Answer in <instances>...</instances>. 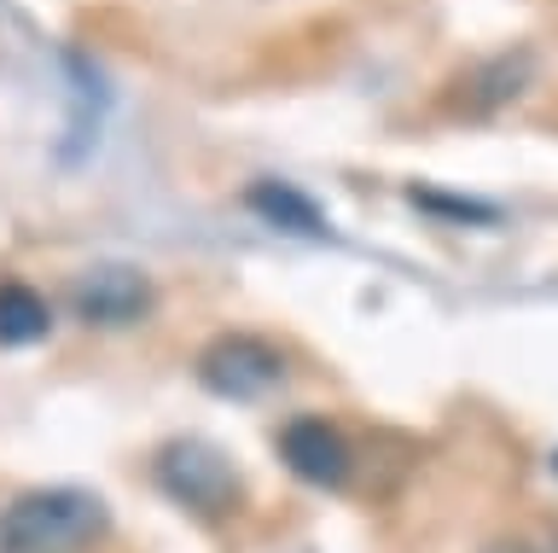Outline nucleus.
<instances>
[{
    "label": "nucleus",
    "instance_id": "obj_1",
    "mask_svg": "<svg viewBox=\"0 0 558 553\" xmlns=\"http://www.w3.org/2000/svg\"><path fill=\"white\" fill-rule=\"evenodd\" d=\"M105 501L87 490H29L0 513V553H87L105 536Z\"/></svg>",
    "mask_w": 558,
    "mask_h": 553
},
{
    "label": "nucleus",
    "instance_id": "obj_2",
    "mask_svg": "<svg viewBox=\"0 0 558 553\" xmlns=\"http://www.w3.org/2000/svg\"><path fill=\"white\" fill-rule=\"evenodd\" d=\"M151 472H157V490H163L174 507H186V513L221 518V513L239 501V472H233V460H227L221 448L198 443V437L157 448V466H151Z\"/></svg>",
    "mask_w": 558,
    "mask_h": 553
},
{
    "label": "nucleus",
    "instance_id": "obj_3",
    "mask_svg": "<svg viewBox=\"0 0 558 553\" xmlns=\"http://www.w3.org/2000/svg\"><path fill=\"white\" fill-rule=\"evenodd\" d=\"M279 378H286V356L256 333H221V338H209L204 356H198V385L227 396V402L268 396Z\"/></svg>",
    "mask_w": 558,
    "mask_h": 553
},
{
    "label": "nucleus",
    "instance_id": "obj_4",
    "mask_svg": "<svg viewBox=\"0 0 558 553\" xmlns=\"http://www.w3.org/2000/svg\"><path fill=\"white\" fill-rule=\"evenodd\" d=\"M70 309L87 326H134L151 315V274L134 263H94L70 280Z\"/></svg>",
    "mask_w": 558,
    "mask_h": 553
},
{
    "label": "nucleus",
    "instance_id": "obj_5",
    "mask_svg": "<svg viewBox=\"0 0 558 553\" xmlns=\"http://www.w3.org/2000/svg\"><path fill=\"white\" fill-rule=\"evenodd\" d=\"M279 460L303 483H314V490H343L349 472H355V455H349L343 431L331 420H314V413H303V420H291L279 431Z\"/></svg>",
    "mask_w": 558,
    "mask_h": 553
},
{
    "label": "nucleus",
    "instance_id": "obj_6",
    "mask_svg": "<svg viewBox=\"0 0 558 553\" xmlns=\"http://www.w3.org/2000/svg\"><path fill=\"white\" fill-rule=\"evenodd\" d=\"M244 204L268 221V228L279 233H296V239H326L331 221L320 216V204H314L308 193H296L291 181H251V193H244Z\"/></svg>",
    "mask_w": 558,
    "mask_h": 553
},
{
    "label": "nucleus",
    "instance_id": "obj_7",
    "mask_svg": "<svg viewBox=\"0 0 558 553\" xmlns=\"http://www.w3.org/2000/svg\"><path fill=\"white\" fill-rule=\"evenodd\" d=\"M52 333V309L35 286L0 280V344H35Z\"/></svg>",
    "mask_w": 558,
    "mask_h": 553
},
{
    "label": "nucleus",
    "instance_id": "obj_8",
    "mask_svg": "<svg viewBox=\"0 0 558 553\" xmlns=\"http://www.w3.org/2000/svg\"><path fill=\"white\" fill-rule=\"evenodd\" d=\"M553 553H558V548H553Z\"/></svg>",
    "mask_w": 558,
    "mask_h": 553
}]
</instances>
